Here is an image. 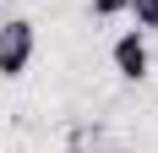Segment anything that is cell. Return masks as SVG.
I'll list each match as a JSON object with an SVG mask.
<instances>
[{"label":"cell","mask_w":158,"mask_h":153,"mask_svg":"<svg viewBox=\"0 0 158 153\" xmlns=\"http://www.w3.org/2000/svg\"><path fill=\"white\" fill-rule=\"evenodd\" d=\"M126 11L136 16L142 33H158V0H126Z\"/></svg>","instance_id":"cell-3"},{"label":"cell","mask_w":158,"mask_h":153,"mask_svg":"<svg viewBox=\"0 0 158 153\" xmlns=\"http://www.w3.org/2000/svg\"><path fill=\"white\" fill-rule=\"evenodd\" d=\"M33 49H38V33H33L27 16L0 22V76H22L33 66Z\"/></svg>","instance_id":"cell-1"},{"label":"cell","mask_w":158,"mask_h":153,"mask_svg":"<svg viewBox=\"0 0 158 153\" xmlns=\"http://www.w3.org/2000/svg\"><path fill=\"white\" fill-rule=\"evenodd\" d=\"M87 11L98 22H109V16H126V0H87Z\"/></svg>","instance_id":"cell-4"},{"label":"cell","mask_w":158,"mask_h":153,"mask_svg":"<svg viewBox=\"0 0 158 153\" xmlns=\"http://www.w3.org/2000/svg\"><path fill=\"white\" fill-rule=\"evenodd\" d=\"M109 60H114V71L126 76V82H142V76H147V66H153L142 28H126V33H120V38H114V49H109Z\"/></svg>","instance_id":"cell-2"}]
</instances>
